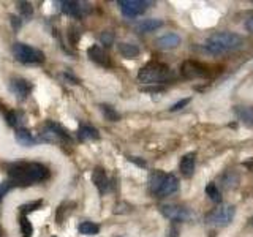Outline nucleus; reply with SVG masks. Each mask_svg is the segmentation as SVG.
Returning <instances> with one entry per match:
<instances>
[{"mask_svg":"<svg viewBox=\"0 0 253 237\" xmlns=\"http://www.w3.org/2000/svg\"><path fill=\"white\" fill-rule=\"evenodd\" d=\"M92 182H93V185L98 188V192L101 195H105L108 192V188H109V179L106 176V172L103 171L101 168H95L93 172H92Z\"/></svg>","mask_w":253,"mask_h":237,"instance_id":"obj_12","label":"nucleus"},{"mask_svg":"<svg viewBox=\"0 0 253 237\" xmlns=\"http://www.w3.org/2000/svg\"><path fill=\"white\" fill-rule=\"evenodd\" d=\"M234 215H236L234 205L220 207V209H215L211 213H208V217H206V223L212 225V226H226L233 221Z\"/></svg>","mask_w":253,"mask_h":237,"instance_id":"obj_5","label":"nucleus"},{"mask_svg":"<svg viewBox=\"0 0 253 237\" xmlns=\"http://www.w3.org/2000/svg\"><path fill=\"white\" fill-rule=\"evenodd\" d=\"M63 213V207H62V205H60V209L57 210V213ZM62 220H63V215H57V223H62Z\"/></svg>","mask_w":253,"mask_h":237,"instance_id":"obj_37","label":"nucleus"},{"mask_svg":"<svg viewBox=\"0 0 253 237\" xmlns=\"http://www.w3.org/2000/svg\"><path fill=\"white\" fill-rule=\"evenodd\" d=\"M119 52L122 54L125 59H136L139 55V47L131 43H121L119 44Z\"/></svg>","mask_w":253,"mask_h":237,"instance_id":"obj_19","label":"nucleus"},{"mask_svg":"<svg viewBox=\"0 0 253 237\" xmlns=\"http://www.w3.org/2000/svg\"><path fill=\"white\" fill-rule=\"evenodd\" d=\"M160 212L163 217L172 221H188L192 218L190 209L184 207V205H177V204H165L160 207Z\"/></svg>","mask_w":253,"mask_h":237,"instance_id":"obj_6","label":"nucleus"},{"mask_svg":"<svg viewBox=\"0 0 253 237\" xmlns=\"http://www.w3.org/2000/svg\"><path fill=\"white\" fill-rule=\"evenodd\" d=\"M16 187V184L13 180H5V182H0V202H2V199L6 196V193L10 192V190H13Z\"/></svg>","mask_w":253,"mask_h":237,"instance_id":"obj_29","label":"nucleus"},{"mask_svg":"<svg viewBox=\"0 0 253 237\" xmlns=\"http://www.w3.org/2000/svg\"><path fill=\"white\" fill-rule=\"evenodd\" d=\"M163 176H165V172H163V171H154L152 174H150V179H149V187H150V192H152L154 195L157 193L158 187H160Z\"/></svg>","mask_w":253,"mask_h":237,"instance_id":"obj_24","label":"nucleus"},{"mask_svg":"<svg viewBox=\"0 0 253 237\" xmlns=\"http://www.w3.org/2000/svg\"><path fill=\"white\" fill-rule=\"evenodd\" d=\"M87 55H89V59L97 63V65H101V67H109L111 65V60L108 57L106 51L98 44H92L89 49H87Z\"/></svg>","mask_w":253,"mask_h":237,"instance_id":"obj_11","label":"nucleus"},{"mask_svg":"<svg viewBox=\"0 0 253 237\" xmlns=\"http://www.w3.org/2000/svg\"><path fill=\"white\" fill-rule=\"evenodd\" d=\"M100 41H101L103 46L111 47V46H113V43H114V32H113V30H105V32H101Z\"/></svg>","mask_w":253,"mask_h":237,"instance_id":"obj_28","label":"nucleus"},{"mask_svg":"<svg viewBox=\"0 0 253 237\" xmlns=\"http://www.w3.org/2000/svg\"><path fill=\"white\" fill-rule=\"evenodd\" d=\"M236 114L239 117V120L245 123L250 128H253V108L252 106H239L236 108Z\"/></svg>","mask_w":253,"mask_h":237,"instance_id":"obj_17","label":"nucleus"},{"mask_svg":"<svg viewBox=\"0 0 253 237\" xmlns=\"http://www.w3.org/2000/svg\"><path fill=\"white\" fill-rule=\"evenodd\" d=\"M8 176L16 185H30L44 180L49 172L40 163H13L8 166Z\"/></svg>","mask_w":253,"mask_h":237,"instance_id":"obj_1","label":"nucleus"},{"mask_svg":"<svg viewBox=\"0 0 253 237\" xmlns=\"http://www.w3.org/2000/svg\"><path fill=\"white\" fill-rule=\"evenodd\" d=\"M250 225H252V226H253V217H252V218H250Z\"/></svg>","mask_w":253,"mask_h":237,"instance_id":"obj_38","label":"nucleus"},{"mask_svg":"<svg viewBox=\"0 0 253 237\" xmlns=\"http://www.w3.org/2000/svg\"><path fill=\"white\" fill-rule=\"evenodd\" d=\"M6 123L13 126V128H16V126H19L21 123V118H19V114L14 113V111H10V113L6 114Z\"/></svg>","mask_w":253,"mask_h":237,"instance_id":"obj_30","label":"nucleus"},{"mask_svg":"<svg viewBox=\"0 0 253 237\" xmlns=\"http://www.w3.org/2000/svg\"><path fill=\"white\" fill-rule=\"evenodd\" d=\"M16 141L19 142L21 146L24 147H32V146H35V139L34 136H32V133L26 128H21L16 131Z\"/></svg>","mask_w":253,"mask_h":237,"instance_id":"obj_20","label":"nucleus"},{"mask_svg":"<svg viewBox=\"0 0 253 237\" xmlns=\"http://www.w3.org/2000/svg\"><path fill=\"white\" fill-rule=\"evenodd\" d=\"M46 125L49 126V128L57 134V138L60 139V141H63V142H68L70 139H71V136L68 134V131L63 128L62 125H59V123H55V122H46Z\"/></svg>","mask_w":253,"mask_h":237,"instance_id":"obj_22","label":"nucleus"},{"mask_svg":"<svg viewBox=\"0 0 253 237\" xmlns=\"http://www.w3.org/2000/svg\"><path fill=\"white\" fill-rule=\"evenodd\" d=\"M172 71L168 65L160 62H149L147 65H144L138 73L139 82L144 84H160L166 82L172 78Z\"/></svg>","mask_w":253,"mask_h":237,"instance_id":"obj_3","label":"nucleus"},{"mask_svg":"<svg viewBox=\"0 0 253 237\" xmlns=\"http://www.w3.org/2000/svg\"><path fill=\"white\" fill-rule=\"evenodd\" d=\"M18 13L22 19H32V16H34V5L29 3V2H19L18 3Z\"/></svg>","mask_w":253,"mask_h":237,"instance_id":"obj_23","label":"nucleus"},{"mask_svg":"<svg viewBox=\"0 0 253 237\" xmlns=\"http://www.w3.org/2000/svg\"><path fill=\"white\" fill-rule=\"evenodd\" d=\"M101 113L105 116L106 120H111V122H117L119 118H121V114L117 113V111L113 108V106H108V105H101Z\"/></svg>","mask_w":253,"mask_h":237,"instance_id":"obj_27","label":"nucleus"},{"mask_svg":"<svg viewBox=\"0 0 253 237\" xmlns=\"http://www.w3.org/2000/svg\"><path fill=\"white\" fill-rule=\"evenodd\" d=\"M244 40L241 35L233 34V32H218V34L211 35L204 43L206 52H209L212 55H220L229 51L239 49L242 46Z\"/></svg>","mask_w":253,"mask_h":237,"instance_id":"obj_2","label":"nucleus"},{"mask_svg":"<svg viewBox=\"0 0 253 237\" xmlns=\"http://www.w3.org/2000/svg\"><path fill=\"white\" fill-rule=\"evenodd\" d=\"M179 190V180L176 176H172V174H165L163 179H162V184L158 187L155 196L158 198H165V196H169L172 193H176Z\"/></svg>","mask_w":253,"mask_h":237,"instance_id":"obj_9","label":"nucleus"},{"mask_svg":"<svg viewBox=\"0 0 253 237\" xmlns=\"http://www.w3.org/2000/svg\"><path fill=\"white\" fill-rule=\"evenodd\" d=\"M163 26V21L160 19H144L136 26V30L139 34H147V32H154Z\"/></svg>","mask_w":253,"mask_h":237,"instance_id":"obj_18","label":"nucleus"},{"mask_svg":"<svg viewBox=\"0 0 253 237\" xmlns=\"http://www.w3.org/2000/svg\"><path fill=\"white\" fill-rule=\"evenodd\" d=\"M195 166H196V155L192 152V154H187V155L182 157L179 168H180V172L184 174L185 177H192L193 172H195Z\"/></svg>","mask_w":253,"mask_h":237,"instance_id":"obj_14","label":"nucleus"},{"mask_svg":"<svg viewBox=\"0 0 253 237\" xmlns=\"http://www.w3.org/2000/svg\"><path fill=\"white\" fill-rule=\"evenodd\" d=\"M43 202L42 201H35V202H30V204H26V205H22L21 207V212H22V215H27L29 212L32 210H37L40 205H42Z\"/></svg>","mask_w":253,"mask_h":237,"instance_id":"obj_31","label":"nucleus"},{"mask_svg":"<svg viewBox=\"0 0 253 237\" xmlns=\"http://www.w3.org/2000/svg\"><path fill=\"white\" fill-rule=\"evenodd\" d=\"M190 103V98H184V100H179L177 103H174V105L169 108L171 113H176V111H180L182 108H185L187 105Z\"/></svg>","mask_w":253,"mask_h":237,"instance_id":"obj_32","label":"nucleus"},{"mask_svg":"<svg viewBox=\"0 0 253 237\" xmlns=\"http://www.w3.org/2000/svg\"><path fill=\"white\" fill-rule=\"evenodd\" d=\"M177 234H179V233H177V228H176V226H171V228H169V236H168V237H177Z\"/></svg>","mask_w":253,"mask_h":237,"instance_id":"obj_36","label":"nucleus"},{"mask_svg":"<svg viewBox=\"0 0 253 237\" xmlns=\"http://www.w3.org/2000/svg\"><path fill=\"white\" fill-rule=\"evenodd\" d=\"M10 90L16 95L18 98L24 100L27 98L32 92V84L24 78H13L10 81Z\"/></svg>","mask_w":253,"mask_h":237,"instance_id":"obj_10","label":"nucleus"},{"mask_svg":"<svg viewBox=\"0 0 253 237\" xmlns=\"http://www.w3.org/2000/svg\"><path fill=\"white\" fill-rule=\"evenodd\" d=\"M78 138L81 142H85V141H95L100 138L98 134V130L93 128L90 125H81L78 130Z\"/></svg>","mask_w":253,"mask_h":237,"instance_id":"obj_16","label":"nucleus"},{"mask_svg":"<svg viewBox=\"0 0 253 237\" xmlns=\"http://www.w3.org/2000/svg\"><path fill=\"white\" fill-rule=\"evenodd\" d=\"M79 233L84 236H97L100 233V226L97 223H92V221H83L81 225L78 226Z\"/></svg>","mask_w":253,"mask_h":237,"instance_id":"obj_21","label":"nucleus"},{"mask_svg":"<svg viewBox=\"0 0 253 237\" xmlns=\"http://www.w3.org/2000/svg\"><path fill=\"white\" fill-rule=\"evenodd\" d=\"M119 6H121V11L126 18H136L147 10L149 2H144V0H121Z\"/></svg>","mask_w":253,"mask_h":237,"instance_id":"obj_7","label":"nucleus"},{"mask_svg":"<svg viewBox=\"0 0 253 237\" xmlns=\"http://www.w3.org/2000/svg\"><path fill=\"white\" fill-rule=\"evenodd\" d=\"M19 226H21L22 237H32V234H34V226H32V223L29 221L27 215L19 217Z\"/></svg>","mask_w":253,"mask_h":237,"instance_id":"obj_26","label":"nucleus"},{"mask_svg":"<svg viewBox=\"0 0 253 237\" xmlns=\"http://www.w3.org/2000/svg\"><path fill=\"white\" fill-rule=\"evenodd\" d=\"M206 195L209 196V199L213 201V202H221V193L218 187L213 184V182H211V184H208V187H206Z\"/></svg>","mask_w":253,"mask_h":237,"instance_id":"obj_25","label":"nucleus"},{"mask_svg":"<svg viewBox=\"0 0 253 237\" xmlns=\"http://www.w3.org/2000/svg\"><path fill=\"white\" fill-rule=\"evenodd\" d=\"M180 44V37L177 34H166L157 40V46L162 49H172Z\"/></svg>","mask_w":253,"mask_h":237,"instance_id":"obj_15","label":"nucleus"},{"mask_svg":"<svg viewBox=\"0 0 253 237\" xmlns=\"http://www.w3.org/2000/svg\"><path fill=\"white\" fill-rule=\"evenodd\" d=\"M245 29H247L249 32H253V16H252V18H249L247 22H245Z\"/></svg>","mask_w":253,"mask_h":237,"instance_id":"obj_35","label":"nucleus"},{"mask_svg":"<svg viewBox=\"0 0 253 237\" xmlns=\"http://www.w3.org/2000/svg\"><path fill=\"white\" fill-rule=\"evenodd\" d=\"M10 21H11V24H13V27L18 30L21 26H22V21H21V18H18V16H10Z\"/></svg>","mask_w":253,"mask_h":237,"instance_id":"obj_33","label":"nucleus"},{"mask_svg":"<svg viewBox=\"0 0 253 237\" xmlns=\"http://www.w3.org/2000/svg\"><path fill=\"white\" fill-rule=\"evenodd\" d=\"M60 5V10L71 16V18H81V16L84 14L83 11V3L81 2H71V0H62V2H59Z\"/></svg>","mask_w":253,"mask_h":237,"instance_id":"obj_13","label":"nucleus"},{"mask_svg":"<svg viewBox=\"0 0 253 237\" xmlns=\"http://www.w3.org/2000/svg\"><path fill=\"white\" fill-rule=\"evenodd\" d=\"M130 161H133V163H136L138 166H142V168H144V166H146V161H142V160H139V158H136V157H130Z\"/></svg>","mask_w":253,"mask_h":237,"instance_id":"obj_34","label":"nucleus"},{"mask_svg":"<svg viewBox=\"0 0 253 237\" xmlns=\"http://www.w3.org/2000/svg\"><path fill=\"white\" fill-rule=\"evenodd\" d=\"M13 55L22 63H42L44 60V54L42 51L26 43H16L13 46Z\"/></svg>","mask_w":253,"mask_h":237,"instance_id":"obj_4","label":"nucleus"},{"mask_svg":"<svg viewBox=\"0 0 253 237\" xmlns=\"http://www.w3.org/2000/svg\"><path fill=\"white\" fill-rule=\"evenodd\" d=\"M182 75L188 79H195V78H208L211 73L208 67H204L203 63L195 62V60H187L182 63Z\"/></svg>","mask_w":253,"mask_h":237,"instance_id":"obj_8","label":"nucleus"}]
</instances>
